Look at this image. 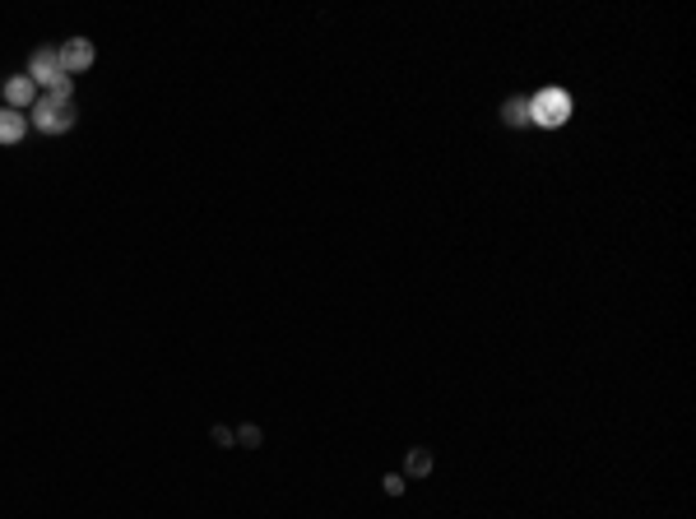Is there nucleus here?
<instances>
[{
    "label": "nucleus",
    "mask_w": 696,
    "mask_h": 519,
    "mask_svg": "<svg viewBox=\"0 0 696 519\" xmlns=\"http://www.w3.org/2000/svg\"><path fill=\"white\" fill-rule=\"evenodd\" d=\"M571 112H576V102H571L567 89H539L529 98V126H543V130H557L567 126Z\"/></svg>",
    "instance_id": "1"
},
{
    "label": "nucleus",
    "mask_w": 696,
    "mask_h": 519,
    "mask_svg": "<svg viewBox=\"0 0 696 519\" xmlns=\"http://www.w3.org/2000/svg\"><path fill=\"white\" fill-rule=\"evenodd\" d=\"M79 112H75V98H56V93H42L33 102V126L42 135H65V130H75Z\"/></svg>",
    "instance_id": "2"
},
{
    "label": "nucleus",
    "mask_w": 696,
    "mask_h": 519,
    "mask_svg": "<svg viewBox=\"0 0 696 519\" xmlns=\"http://www.w3.org/2000/svg\"><path fill=\"white\" fill-rule=\"evenodd\" d=\"M28 79H33V89H47L56 98H70V75L61 70V56L56 51H33L28 56Z\"/></svg>",
    "instance_id": "3"
},
{
    "label": "nucleus",
    "mask_w": 696,
    "mask_h": 519,
    "mask_svg": "<svg viewBox=\"0 0 696 519\" xmlns=\"http://www.w3.org/2000/svg\"><path fill=\"white\" fill-rule=\"evenodd\" d=\"M56 56H61V70L70 79L75 75H84L93 65V42L89 38H65V47H56Z\"/></svg>",
    "instance_id": "4"
},
{
    "label": "nucleus",
    "mask_w": 696,
    "mask_h": 519,
    "mask_svg": "<svg viewBox=\"0 0 696 519\" xmlns=\"http://www.w3.org/2000/svg\"><path fill=\"white\" fill-rule=\"evenodd\" d=\"M5 102H10L14 112H33V102H38V89H33V79L28 75H14L5 84Z\"/></svg>",
    "instance_id": "5"
},
{
    "label": "nucleus",
    "mask_w": 696,
    "mask_h": 519,
    "mask_svg": "<svg viewBox=\"0 0 696 519\" xmlns=\"http://www.w3.org/2000/svg\"><path fill=\"white\" fill-rule=\"evenodd\" d=\"M28 135V116L14 107H0V144H19Z\"/></svg>",
    "instance_id": "6"
},
{
    "label": "nucleus",
    "mask_w": 696,
    "mask_h": 519,
    "mask_svg": "<svg viewBox=\"0 0 696 519\" xmlns=\"http://www.w3.org/2000/svg\"><path fill=\"white\" fill-rule=\"evenodd\" d=\"M502 116H506V126H529V98H506Z\"/></svg>",
    "instance_id": "7"
},
{
    "label": "nucleus",
    "mask_w": 696,
    "mask_h": 519,
    "mask_svg": "<svg viewBox=\"0 0 696 519\" xmlns=\"http://www.w3.org/2000/svg\"><path fill=\"white\" fill-rule=\"evenodd\" d=\"M404 469H409L413 478H423V473L432 469V455H427V450H413V455H409V464H404Z\"/></svg>",
    "instance_id": "8"
}]
</instances>
